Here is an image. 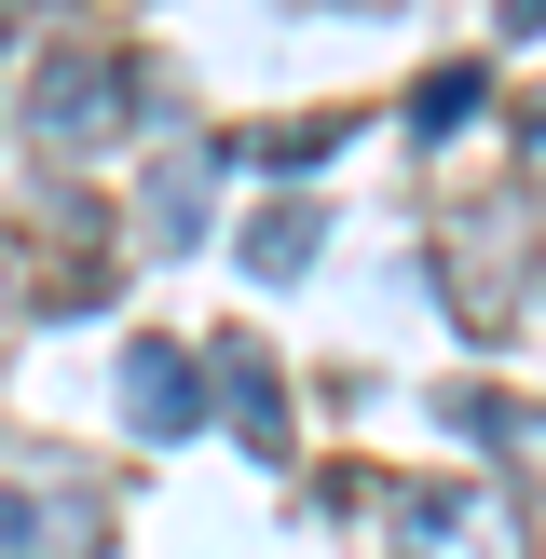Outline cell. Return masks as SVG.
<instances>
[{
  "instance_id": "cell-2",
  "label": "cell",
  "mask_w": 546,
  "mask_h": 559,
  "mask_svg": "<svg viewBox=\"0 0 546 559\" xmlns=\"http://www.w3.org/2000/svg\"><path fill=\"white\" fill-rule=\"evenodd\" d=\"M136 123V82L123 69H96V55H69V69H41V82H27V136H41V151H109V136H123Z\"/></svg>"
},
{
  "instance_id": "cell-5",
  "label": "cell",
  "mask_w": 546,
  "mask_h": 559,
  "mask_svg": "<svg viewBox=\"0 0 546 559\" xmlns=\"http://www.w3.org/2000/svg\"><path fill=\"white\" fill-rule=\"evenodd\" d=\"M123 424H136V437H191V424H205V355L136 342V355H123Z\"/></svg>"
},
{
  "instance_id": "cell-9",
  "label": "cell",
  "mask_w": 546,
  "mask_h": 559,
  "mask_svg": "<svg viewBox=\"0 0 546 559\" xmlns=\"http://www.w3.org/2000/svg\"><path fill=\"white\" fill-rule=\"evenodd\" d=\"M14 14H27V0H0V55H14Z\"/></svg>"
},
{
  "instance_id": "cell-7",
  "label": "cell",
  "mask_w": 546,
  "mask_h": 559,
  "mask_svg": "<svg viewBox=\"0 0 546 559\" xmlns=\"http://www.w3.org/2000/svg\"><path fill=\"white\" fill-rule=\"evenodd\" d=\"M478 96H491L478 69H424V96H410V136H464V123H478Z\"/></svg>"
},
{
  "instance_id": "cell-1",
  "label": "cell",
  "mask_w": 546,
  "mask_h": 559,
  "mask_svg": "<svg viewBox=\"0 0 546 559\" xmlns=\"http://www.w3.org/2000/svg\"><path fill=\"white\" fill-rule=\"evenodd\" d=\"M382 559H533V519L491 478H410L382 491Z\"/></svg>"
},
{
  "instance_id": "cell-4",
  "label": "cell",
  "mask_w": 546,
  "mask_h": 559,
  "mask_svg": "<svg viewBox=\"0 0 546 559\" xmlns=\"http://www.w3.org/2000/svg\"><path fill=\"white\" fill-rule=\"evenodd\" d=\"M205 382H218V409H233V437H246V451H260V464H287V369H273L246 328L205 355Z\"/></svg>"
},
{
  "instance_id": "cell-8",
  "label": "cell",
  "mask_w": 546,
  "mask_h": 559,
  "mask_svg": "<svg viewBox=\"0 0 546 559\" xmlns=\"http://www.w3.org/2000/svg\"><path fill=\"white\" fill-rule=\"evenodd\" d=\"M519 164H533V191H546V96H533V123H519Z\"/></svg>"
},
{
  "instance_id": "cell-6",
  "label": "cell",
  "mask_w": 546,
  "mask_h": 559,
  "mask_svg": "<svg viewBox=\"0 0 546 559\" xmlns=\"http://www.w3.org/2000/svg\"><path fill=\"white\" fill-rule=\"evenodd\" d=\"M314 246H328V218H314V205H260V218H246V273H260V287H287Z\"/></svg>"
},
{
  "instance_id": "cell-3",
  "label": "cell",
  "mask_w": 546,
  "mask_h": 559,
  "mask_svg": "<svg viewBox=\"0 0 546 559\" xmlns=\"http://www.w3.org/2000/svg\"><path fill=\"white\" fill-rule=\"evenodd\" d=\"M96 546H109V519L82 478H41V464L0 478V559H96Z\"/></svg>"
}]
</instances>
